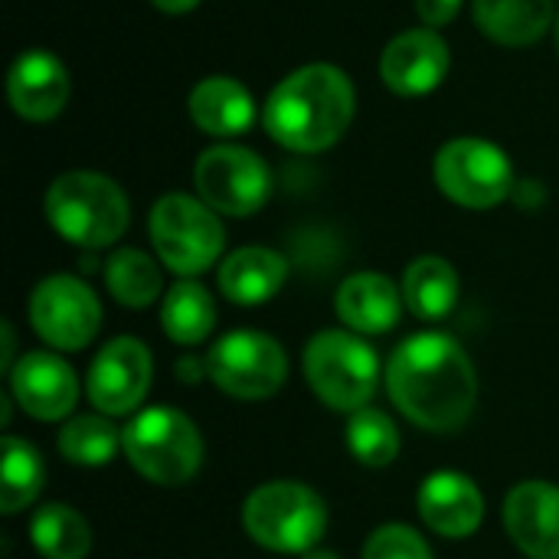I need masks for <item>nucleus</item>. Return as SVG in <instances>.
Wrapping results in <instances>:
<instances>
[{"label": "nucleus", "instance_id": "nucleus-6", "mask_svg": "<svg viewBox=\"0 0 559 559\" xmlns=\"http://www.w3.org/2000/svg\"><path fill=\"white\" fill-rule=\"evenodd\" d=\"M147 233L160 265L180 278L206 272L226 249L219 213L190 193H164L151 206Z\"/></svg>", "mask_w": 559, "mask_h": 559}, {"label": "nucleus", "instance_id": "nucleus-4", "mask_svg": "<svg viewBox=\"0 0 559 559\" xmlns=\"http://www.w3.org/2000/svg\"><path fill=\"white\" fill-rule=\"evenodd\" d=\"M124 459L144 481L177 488L200 472L203 436L190 416L170 406H154L124 426Z\"/></svg>", "mask_w": 559, "mask_h": 559}, {"label": "nucleus", "instance_id": "nucleus-19", "mask_svg": "<svg viewBox=\"0 0 559 559\" xmlns=\"http://www.w3.org/2000/svg\"><path fill=\"white\" fill-rule=\"evenodd\" d=\"M403 308V288L380 272H354L341 282L334 311L354 334H386L396 328Z\"/></svg>", "mask_w": 559, "mask_h": 559}, {"label": "nucleus", "instance_id": "nucleus-32", "mask_svg": "<svg viewBox=\"0 0 559 559\" xmlns=\"http://www.w3.org/2000/svg\"><path fill=\"white\" fill-rule=\"evenodd\" d=\"M13 347H16V344H13V324L3 321V360H0V367H3L7 377H10V370H13V364H16V360H13Z\"/></svg>", "mask_w": 559, "mask_h": 559}, {"label": "nucleus", "instance_id": "nucleus-28", "mask_svg": "<svg viewBox=\"0 0 559 559\" xmlns=\"http://www.w3.org/2000/svg\"><path fill=\"white\" fill-rule=\"evenodd\" d=\"M347 449L367 468H386L400 455V432L380 409H357L347 423Z\"/></svg>", "mask_w": 559, "mask_h": 559}, {"label": "nucleus", "instance_id": "nucleus-1", "mask_svg": "<svg viewBox=\"0 0 559 559\" xmlns=\"http://www.w3.org/2000/svg\"><path fill=\"white\" fill-rule=\"evenodd\" d=\"M386 390L413 426L455 432L475 413L478 377L472 357L455 337L426 331L393 350L386 364Z\"/></svg>", "mask_w": 559, "mask_h": 559}, {"label": "nucleus", "instance_id": "nucleus-12", "mask_svg": "<svg viewBox=\"0 0 559 559\" xmlns=\"http://www.w3.org/2000/svg\"><path fill=\"white\" fill-rule=\"evenodd\" d=\"M151 350L138 337H115L98 350V357L88 367V403L105 416H124L144 403L151 390Z\"/></svg>", "mask_w": 559, "mask_h": 559}, {"label": "nucleus", "instance_id": "nucleus-23", "mask_svg": "<svg viewBox=\"0 0 559 559\" xmlns=\"http://www.w3.org/2000/svg\"><path fill=\"white\" fill-rule=\"evenodd\" d=\"M160 328L180 347L203 344L216 328V305L210 292L193 278H180L160 301Z\"/></svg>", "mask_w": 559, "mask_h": 559}, {"label": "nucleus", "instance_id": "nucleus-24", "mask_svg": "<svg viewBox=\"0 0 559 559\" xmlns=\"http://www.w3.org/2000/svg\"><path fill=\"white\" fill-rule=\"evenodd\" d=\"M33 547L46 559H85L92 550L88 521L69 504H43L29 521Z\"/></svg>", "mask_w": 559, "mask_h": 559}, {"label": "nucleus", "instance_id": "nucleus-15", "mask_svg": "<svg viewBox=\"0 0 559 559\" xmlns=\"http://www.w3.org/2000/svg\"><path fill=\"white\" fill-rule=\"evenodd\" d=\"M72 95V79L62 59L49 49H23L7 72L10 108L33 124L52 121Z\"/></svg>", "mask_w": 559, "mask_h": 559}, {"label": "nucleus", "instance_id": "nucleus-5", "mask_svg": "<svg viewBox=\"0 0 559 559\" xmlns=\"http://www.w3.org/2000/svg\"><path fill=\"white\" fill-rule=\"evenodd\" d=\"M242 527L262 550L308 554L328 531V508L301 481H269L246 498Z\"/></svg>", "mask_w": 559, "mask_h": 559}, {"label": "nucleus", "instance_id": "nucleus-10", "mask_svg": "<svg viewBox=\"0 0 559 559\" xmlns=\"http://www.w3.org/2000/svg\"><path fill=\"white\" fill-rule=\"evenodd\" d=\"M210 380L233 400H269L288 377V357L282 344L259 331H233L219 337L206 354Z\"/></svg>", "mask_w": 559, "mask_h": 559}, {"label": "nucleus", "instance_id": "nucleus-17", "mask_svg": "<svg viewBox=\"0 0 559 559\" xmlns=\"http://www.w3.org/2000/svg\"><path fill=\"white\" fill-rule=\"evenodd\" d=\"M504 527L531 559H559V488L524 481L504 501Z\"/></svg>", "mask_w": 559, "mask_h": 559}, {"label": "nucleus", "instance_id": "nucleus-34", "mask_svg": "<svg viewBox=\"0 0 559 559\" xmlns=\"http://www.w3.org/2000/svg\"><path fill=\"white\" fill-rule=\"evenodd\" d=\"M301 559H341V557H337L334 550H318V547H314V550L301 554Z\"/></svg>", "mask_w": 559, "mask_h": 559}, {"label": "nucleus", "instance_id": "nucleus-11", "mask_svg": "<svg viewBox=\"0 0 559 559\" xmlns=\"http://www.w3.org/2000/svg\"><path fill=\"white\" fill-rule=\"evenodd\" d=\"M29 324L52 350H82L102 328V301L82 278L56 272L33 288Z\"/></svg>", "mask_w": 559, "mask_h": 559}, {"label": "nucleus", "instance_id": "nucleus-2", "mask_svg": "<svg viewBox=\"0 0 559 559\" xmlns=\"http://www.w3.org/2000/svg\"><path fill=\"white\" fill-rule=\"evenodd\" d=\"M357 111L350 75L334 62H308L288 72L262 105L265 134L295 154H321L334 147Z\"/></svg>", "mask_w": 559, "mask_h": 559}, {"label": "nucleus", "instance_id": "nucleus-18", "mask_svg": "<svg viewBox=\"0 0 559 559\" xmlns=\"http://www.w3.org/2000/svg\"><path fill=\"white\" fill-rule=\"evenodd\" d=\"M187 111H190V121L210 138L246 134L259 118V105L252 92L233 75L200 79L187 98Z\"/></svg>", "mask_w": 559, "mask_h": 559}, {"label": "nucleus", "instance_id": "nucleus-30", "mask_svg": "<svg viewBox=\"0 0 559 559\" xmlns=\"http://www.w3.org/2000/svg\"><path fill=\"white\" fill-rule=\"evenodd\" d=\"M462 3L465 0H416V13H419V20L426 26L442 29V26H449L462 13Z\"/></svg>", "mask_w": 559, "mask_h": 559}, {"label": "nucleus", "instance_id": "nucleus-3", "mask_svg": "<svg viewBox=\"0 0 559 559\" xmlns=\"http://www.w3.org/2000/svg\"><path fill=\"white\" fill-rule=\"evenodd\" d=\"M43 213L49 226L79 249L115 246L131 223L128 193L98 170H66L43 197Z\"/></svg>", "mask_w": 559, "mask_h": 559}, {"label": "nucleus", "instance_id": "nucleus-8", "mask_svg": "<svg viewBox=\"0 0 559 559\" xmlns=\"http://www.w3.org/2000/svg\"><path fill=\"white\" fill-rule=\"evenodd\" d=\"M436 187L465 210H491L514 193V164L508 151L488 138H452L432 160Z\"/></svg>", "mask_w": 559, "mask_h": 559}, {"label": "nucleus", "instance_id": "nucleus-26", "mask_svg": "<svg viewBox=\"0 0 559 559\" xmlns=\"http://www.w3.org/2000/svg\"><path fill=\"white\" fill-rule=\"evenodd\" d=\"M124 452V429L108 416H75L59 429V455L72 465L98 468Z\"/></svg>", "mask_w": 559, "mask_h": 559}, {"label": "nucleus", "instance_id": "nucleus-27", "mask_svg": "<svg viewBox=\"0 0 559 559\" xmlns=\"http://www.w3.org/2000/svg\"><path fill=\"white\" fill-rule=\"evenodd\" d=\"M43 481H46V468H43L39 452L23 439L7 436L3 439V475H0V511L10 518V514H20L23 508H29L39 498Z\"/></svg>", "mask_w": 559, "mask_h": 559}, {"label": "nucleus", "instance_id": "nucleus-14", "mask_svg": "<svg viewBox=\"0 0 559 559\" xmlns=\"http://www.w3.org/2000/svg\"><path fill=\"white\" fill-rule=\"evenodd\" d=\"M10 393L20 409L39 423L66 419L79 400V380L72 367L52 350H29L10 370Z\"/></svg>", "mask_w": 559, "mask_h": 559}, {"label": "nucleus", "instance_id": "nucleus-35", "mask_svg": "<svg viewBox=\"0 0 559 559\" xmlns=\"http://www.w3.org/2000/svg\"><path fill=\"white\" fill-rule=\"evenodd\" d=\"M554 33H557V49H559V13H557V23H554Z\"/></svg>", "mask_w": 559, "mask_h": 559}, {"label": "nucleus", "instance_id": "nucleus-20", "mask_svg": "<svg viewBox=\"0 0 559 559\" xmlns=\"http://www.w3.org/2000/svg\"><path fill=\"white\" fill-rule=\"evenodd\" d=\"M288 282V259L269 246H242L219 265V292L242 308L272 301Z\"/></svg>", "mask_w": 559, "mask_h": 559}, {"label": "nucleus", "instance_id": "nucleus-16", "mask_svg": "<svg viewBox=\"0 0 559 559\" xmlns=\"http://www.w3.org/2000/svg\"><path fill=\"white\" fill-rule=\"evenodd\" d=\"M416 504L423 524L445 540H465L485 521V498L478 485L462 472L429 475L416 495Z\"/></svg>", "mask_w": 559, "mask_h": 559}, {"label": "nucleus", "instance_id": "nucleus-25", "mask_svg": "<svg viewBox=\"0 0 559 559\" xmlns=\"http://www.w3.org/2000/svg\"><path fill=\"white\" fill-rule=\"evenodd\" d=\"M105 288L124 308H151L160 292V265L141 249H118L105 262Z\"/></svg>", "mask_w": 559, "mask_h": 559}, {"label": "nucleus", "instance_id": "nucleus-9", "mask_svg": "<svg viewBox=\"0 0 559 559\" xmlns=\"http://www.w3.org/2000/svg\"><path fill=\"white\" fill-rule=\"evenodd\" d=\"M193 183L206 206L223 216H252L272 197L269 164L239 144H213L193 164Z\"/></svg>", "mask_w": 559, "mask_h": 559}, {"label": "nucleus", "instance_id": "nucleus-21", "mask_svg": "<svg viewBox=\"0 0 559 559\" xmlns=\"http://www.w3.org/2000/svg\"><path fill=\"white\" fill-rule=\"evenodd\" d=\"M472 16L491 43L524 49L547 36L557 7L554 0H472Z\"/></svg>", "mask_w": 559, "mask_h": 559}, {"label": "nucleus", "instance_id": "nucleus-31", "mask_svg": "<svg viewBox=\"0 0 559 559\" xmlns=\"http://www.w3.org/2000/svg\"><path fill=\"white\" fill-rule=\"evenodd\" d=\"M177 373H180V380H187V383H197L200 377H210L206 357H183V360L177 364Z\"/></svg>", "mask_w": 559, "mask_h": 559}, {"label": "nucleus", "instance_id": "nucleus-33", "mask_svg": "<svg viewBox=\"0 0 559 559\" xmlns=\"http://www.w3.org/2000/svg\"><path fill=\"white\" fill-rule=\"evenodd\" d=\"M160 13H170V16H177V13H190L193 7H200V0H151Z\"/></svg>", "mask_w": 559, "mask_h": 559}, {"label": "nucleus", "instance_id": "nucleus-29", "mask_svg": "<svg viewBox=\"0 0 559 559\" xmlns=\"http://www.w3.org/2000/svg\"><path fill=\"white\" fill-rule=\"evenodd\" d=\"M364 559H432V550L409 524H383L364 544Z\"/></svg>", "mask_w": 559, "mask_h": 559}, {"label": "nucleus", "instance_id": "nucleus-7", "mask_svg": "<svg viewBox=\"0 0 559 559\" xmlns=\"http://www.w3.org/2000/svg\"><path fill=\"white\" fill-rule=\"evenodd\" d=\"M305 380L328 409L357 413L377 393L380 360L357 334L321 331L305 347Z\"/></svg>", "mask_w": 559, "mask_h": 559}, {"label": "nucleus", "instance_id": "nucleus-22", "mask_svg": "<svg viewBox=\"0 0 559 559\" xmlns=\"http://www.w3.org/2000/svg\"><path fill=\"white\" fill-rule=\"evenodd\" d=\"M459 272L442 255H419L403 272V301L423 321H442L459 301Z\"/></svg>", "mask_w": 559, "mask_h": 559}, {"label": "nucleus", "instance_id": "nucleus-13", "mask_svg": "<svg viewBox=\"0 0 559 559\" xmlns=\"http://www.w3.org/2000/svg\"><path fill=\"white\" fill-rule=\"evenodd\" d=\"M452 66L449 43L432 26H413L396 33L380 56V79L393 95L419 98L436 92Z\"/></svg>", "mask_w": 559, "mask_h": 559}]
</instances>
